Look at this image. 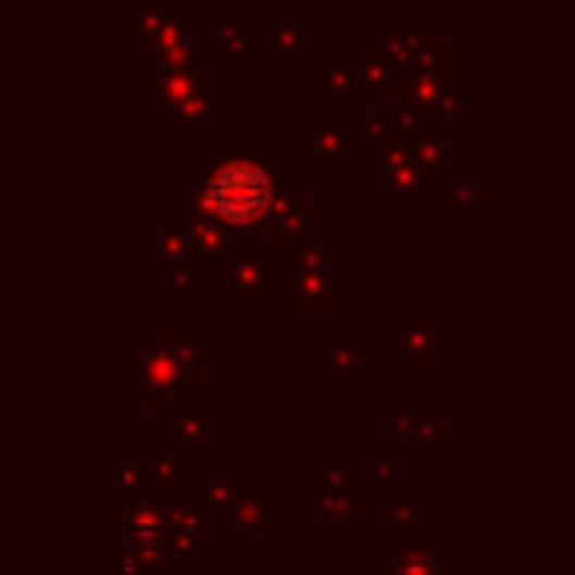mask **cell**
<instances>
[{
    "label": "cell",
    "instance_id": "cell-1",
    "mask_svg": "<svg viewBox=\"0 0 575 575\" xmlns=\"http://www.w3.org/2000/svg\"><path fill=\"white\" fill-rule=\"evenodd\" d=\"M268 197H272V185L257 166H225L209 182L206 201L229 221H253L268 206Z\"/></svg>",
    "mask_w": 575,
    "mask_h": 575
}]
</instances>
